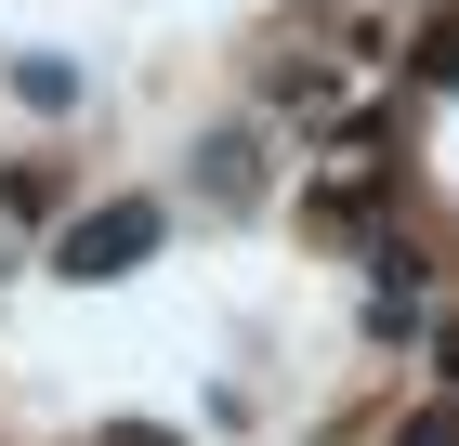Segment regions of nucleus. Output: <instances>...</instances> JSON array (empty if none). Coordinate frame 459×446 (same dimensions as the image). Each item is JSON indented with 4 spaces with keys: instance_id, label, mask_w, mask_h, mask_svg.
<instances>
[{
    "instance_id": "nucleus-1",
    "label": "nucleus",
    "mask_w": 459,
    "mask_h": 446,
    "mask_svg": "<svg viewBox=\"0 0 459 446\" xmlns=\"http://www.w3.org/2000/svg\"><path fill=\"white\" fill-rule=\"evenodd\" d=\"M118 249H144V210H106V223L79 237V263H118Z\"/></svg>"
}]
</instances>
